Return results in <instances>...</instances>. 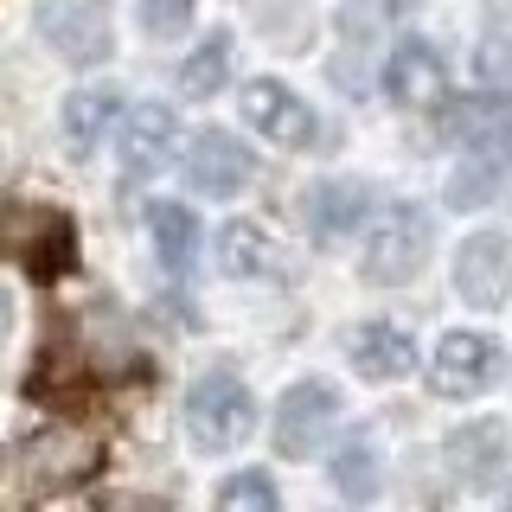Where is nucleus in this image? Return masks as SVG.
Returning <instances> with one entry per match:
<instances>
[{
	"mask_svg": "<svg viewBox=\"0 0 512 512\" xmlns=\"http://www.w3.org/2000/svg\"><path fill=\"white\" fill-rule=\"evenodd\" d=\"M0 256L26 263L39 282H58V276H71V263H77V231L58 205L0 199Z\"/></svg>",
	"mask_w": 512,
	"mask_h": 512,
	"instance_id": "1",
	"label": "nucleus"
},
{
	"mask_svg": "<svg viewBox=\"0 0 512 512\" xmlns=\"http://www.w3.org/2000/svg\"><path fill=\"white\" fill-rule=\"evenodd\" d=\"M429 244H436V224H429L423 205H397L384 212L372 231H365V250H359V276L378 282V288H397V282H416L429 263Z\"/></svg>",
	"mask_w": 512,
	"mask_h": 512,
	"instance_id": "2",
	"label": "nucleus"
},
{
	"mask_svg": "<svg viewBox=\"0 0 512 512\" xmlns=\"http://www.w3.org/2000/svg\"><path fill=\"white\" fill-rule=\"evenodd\" d=\"M512 167V109L506 103H480L468 116V154H461V167L448 173V199L468 212V205H487L493 192H500Z\"/></svg>",
	"mask_w": 512,
	"mask_h": 512,
	"instance_id": "3",
	"label": "nucleus"
},
{
	"mask_svg": "<svg viewBox=\"0 0 512 512\" xmlns=\"http://www.w3.org/2000/svg\"><path fill=\"white\" fill-rule=\"evenodd\" d=\"M250 429H256V404H250V391H244L231 372H205V378L186 391V436L199 442L205 455L237 448Z\"/></svg>",
	"mask_w": 512,
	"mask_h": 512,
	"instance_id": "4",
	"label": "nucleus"
},
{
	"mask_svg": "<svg viewBox=\"0 0 512 512\" xmlns=\"http://www.w3.org/2000/svg\"><path fill=\"white\" fill-rule=\"evenodd\" d=\"M506 372V346L493 333H448L429 359V391L436 397H480Z\"/></svg>",
	"mask_w": 512,
	"mask_h": 512,
	"instance_id": "5",
	"label": "nucleus"
},
{
	"mask_svg": "<svg viewBox=\"0 0 512 512\" xmlns=\"http://www.w3.org/2000/svg\"><path fill=\"white\" fill-rule=\"evenodd\" d=\"M96 461H103V436H96V429L52 423V436H39L26 448V480H32V493H64V487H77Z\"/></svg>",
	"mask_w": 512,
	"mask_h": 512,
	"instance_id": "6",
	"label": "nucleus"
},
{
	"mask_svg": "<svg viewBox=\"0 0 512 512\" xmlns=\"http://www.w3.org/2000/svg\"><path fill=\"white\" fill-rule=\"evenodd\" d=\"M39 32L64 64H96L109 52V7L103 0H39Z\"/></svg>",
	"mask_w": 512,
	"mask_h": 512,
	"instance_id": "7",
	"label": "nucleus"
},
{
	"mask_svg": "<svg viewBox=\"0 0 512 512\" xmlns=\"http://www.w3.org/2000/svg\"><path fill=\"white\" fill-rule=\"evenodd\" d=\"M455 295L468 308H500L512 295V237L500 231H474L455 256Z\"/></svg>",
	"mask_w": 512,
	"mask_h": 512,
	"instance_id": "8",
	"label": "nucleus"
},
{
	"mask_svg": "<svg viewBox=\"0 0 512 512\" xmlns=\"http://www.w3.org/2000/svg\"><path fill=\"white\" fill-rule=\"evenodd\" d=\"M244 116L256 122V135L276 141V148H308V141L320 135L314 109L301 103L288 84H276V77H250L244 84Z\"/></svg>",
	"mask_w": 512,
	"mask_h": 512,
	"instance_id": "9",
	"label": "nucleus"
},
{
	"mask_svg": "<svg viewBox=\"0 0 512 512\" xmlns=\"http://www.w3.org/2000/svg\"><path fill=\"white\" fill-rule=\"evenodd\" d=\"M250 173H256V154L237 135H224V128H205V135L192 141V154H186V186L205 192V199H231V192H244Z\"/></svg>",
	"mask_w": 512,
	"mask_h": 512,
	"instance_id": "10",
	"label": "nucleus"
},
{
	"mask_svg": "<svg viewBox=\"0 0 512 512\" xmlns=\"http://www.w3.org/2000/svg\"><path fill=\"white\" fill-rule=\"evenodd\" d=\"M333 416H340V397H333V384H295V391L282 397V410H276V448L288 461H301V455H314L320 442H327V429H333Z\"/></svg>",
	"mask_w": 512,
	"mask_h": 512,
	"instance_id": "11",
	"label": "nucleus"
},
{
	"mask_svg": "<svg viewBox=\"0 0 512 512\" xmlns=\"http://www.w3.org/2000/svg\"><path fill=\"white\" fill-rule=\"evenodd\" d=\"M442 90H448V64L429 39H404L384 58V96H391V103L429 109V103H442Z\"/></svg>",
	"mask_w": 512,
	"mask_h": 512,
	"instance_id": "12",
	"label": "nucleus"
},
{
	"mask_svg": "<svg viewBox=\"0 0 512 512\" xmlns=\"http://www.w3.org/2000/svg\"><path fill=\"white\" fill-rule=\"evenodd\" d=\"M173 154H180V116L167 103H141L122 122V167L141 180V173H160Z\"/></svg>",
	"mask_w": 512,
	"mask_h": 512,
	"instance_id": "13",
	"label": "nucleus"
},
{
	"mask_svg": "<svg viewBox=\"0 0 512 512\" xmlns=\"http://www.w3.org/2000/svg\"><path fill=\"white\" fill-rule=\"evenodd\" d=\"M506 455H512V436H506V423H493V416L461 423L455 436H448V468L468 480V487H487V480L506 468Z\"/></svg>",
	"mask_w": 512,
	"mask_h": 512,
	"instance_id": "14",
	"label": "nucleus"
},
{
	"mask_svg": "<svg viewBox=\"0 0 512 512\" xmlns=\"http://www.w3.org/2000/svg\"><path fill=\"white\" fill-rule=\"evenodd\" d=\"M218 263H224V276H237V282H276L282 276L276 237H269L263 224H250V218H237L231 231L218 237Z\"/></svg>",
	"mask_w": 512,
	"mask_h": 512,
	"instance_id": "15",
	"label": "nucleus"
},
{
	"mask_svg": "<svg viewBox=\"0 0 512 512\" xmlns=\"http://www.w3.org/2000/svg\"><path fill=\"white\" fill-rule=\"evenodd\" d=\"M352 352V365H359V378H404L410 372V359H416V346H410V333L404 327H391V320H365L359 333L346 340Z\"/></svg>",
	"mask_w": 512,
	"mask_h": 512,
	"instance_id": "16",
	"label": "nucleus"
},
{
	"mask_svg": "<svg viewBox=\"0 0 512 512\" xmlns=\"http://www.w3.org/2000/svg\"><path fill=\"white\" fill-rule=\"evenodd\" d=\"M365 218H372V192L359 180H320L308 192V224L320 237H346V231H359Z\"/></svg>",
	"mask_w": 512,
	"mask_h": 512,
	"instance_id": "17",
	"label": "nucleus"
},
{
	"mask_svg": "<svg viewBox=\"0 0 512 512\" xmlns=\"http://www.w3.org/2000/svg\"><path fill=\"white\" fill-rule=\"evenodd\" d=\"M148 237H154V256L167 263V276H186L192 256H199V218L173 199H154L148 205Z\"/></svg>",
	"mask_w": 512,
	"mask_h": 512,
	"instance_id": "18",
	"label": "nucleus"
},
{
	"mask_svg": "<svg viewBox=\"0 0 512 512\" xmlns=\"http://www.w3.org/2000/svg\"><path fill=\"white\" fill-rule=\"evenodd\" d=\"M122 116V96L116 90H71L64 96V141H71V154L84 160L96 141L109 135V122Z\"/></svg>",
	"mask_w": 512,
	"mask_h": 512,
	"instance_id": "19",
	"label": "nucleus"
},
{
	"mask_svg": "<svg viewBox=\"0 0 512 512\" xmlns=\"http://www.w3.org/2000/svg\"><path fill=\"white\" fill-rule=\"evenodd\" d=\"M333 487L346 500H372L378 493V442L372 436H346L340 455H333Z\"/></svg>",
	"mask_w": 512,
	"mask_h": 512,
	"instance_id": "20",
	"label": "nucleus"
},
{
	"mask_svg": "<svg viewBox=\"0 0 512 512\" xmlns=\"http://www.w3.org/2000/svg\"><path fill=\"white\" fill-rule=\"evenodd\" d=\"M231 77V32H205V45L180 64V90L186 96H218Z\"/></svg>",
	"mask_w": 512,
	"mask_h": 512,
	"instance_id": "21",
	"label": "nucleus"
},
{
	"mask_svg": "<svg viewBox=\"0 0 512 512\" xmlns=\"http://www.w3.org/2000/svg\"><path fill=\"white\" fill-rule=\"evenodd\" d=\"M218 506L224 512H276V487L263 474H231L218 487Z\"/></svg>",
	"mask_w": 512,
	"mask_h": 512,
	"instance_id": "22",
	"label": "nucleus"
},
{
	"mask_svg": "<svg viewBox=\"0 0 512 512\" xmlns=\"http://www.w3.org/2000/svg\"><path fill=\"white\" fill-rule=\"evenodd\" d=\"M474 77L487 90H512V39H480V52H474Z\"/></svg>",
	"mask_w": 512,
	"mask_h": 512,
	"instance_id": "23",
	"label": "nucleus"
},
{
	"mask_svg": "<svg viewBox=\"0 0 512 512\" xmlns=\"http://www.w3.org/2000/svg\"><path fill=\"white\" fill-rule=\"evenodd\" d=\"M186 20H192V0H141V26H148L154 39L186 32Z\"/></svg>",
	"mask_w": 512,
	"mask_h": 512,
	"instance_id": "24",
	"label": "nucleus"
},
{
	"mask_svg": "<svg viewBox=\"0 0 512 512\" xmlns=\"http://www.w3.org/2000/svg\"><path fill=\"white\" fill-rule=\"evenodd\" d=\"M7 320H13V314H7V295H0V340H7Z\"/></svg>",
	"mask_w": 512,
	"mask_h": 512,
	"instance_id": "25",
	"label": "nucleus"
}]
</instances>
